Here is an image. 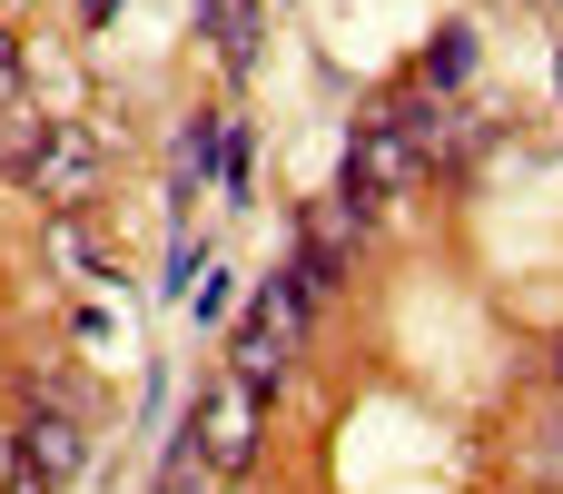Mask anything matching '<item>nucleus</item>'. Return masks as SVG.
<instances>
[{"instance_id":"6","label":"nucleus","mask_w":563,"mask_h":494,"mask_svg":"<svg viewBox=\"0 0 563 494\" xmlns=\"http://www.w3.org/2000/svg\"><path fill=\"white\" fill-rule=\"evenodd\" d=\"M89 188H99V139H89L79 119H59V139H49V158H40V178H30V198H49V208L69 218V208H79Z\"/></svg>"},{"instance_id":"7","label":"nucleus","mask_w":563,"mask_h":494,"mask_svg":"<svg viewBox=\"0 0 563 494\" xmlns=\"http://www.w3.org/2000/svg\"><path fill=\"white\" fill-rule=\"evenodd\" d=\"M49 139H59V109H0V178L10 188H30L40 178V158H49Z\"/></svg>"},{"instance_id":"5","label":"nucleus","mask_w":563,"mask_h":494,"mask_svg":"<svg viewBox=\"0 0 563 494\" xmlns=\"http://www.w3.org/2000/svg\"><path fill=\"white\" fill-rule=\"evenodd\" d=\"M79 455H89V436H79V416H69V406H30V416H20V465L40 475V494L69 485V475H79Z\"/></svg>"},{"instance_id":"13","label":"nucleus","mask_w":563,"mask_h":494,"mask_svg":"<svg viewBox=\"0 0 563 494\" xmlns=\"http://www.w3.org/2000/svg\"><path fill=\"white\" fill-rule=\"evenodd\" d=\"M109 10H119V0H79V20H89V30H109Z\"/></svg>"},{"instance_id":"4","label":"nucleus","mask_w":563,"mask_h":494,"mask_svg":"<svg viewBox=\"0 0 563 494\" xmlns=\"http://www.w3.org/2000/svg\"><path fill=\"white\" fill-rule=\"evenodd\" d=\"M356 238H366V228H356V218H346L336 198H327V208H307V238H297V257H287V277H297V297H307V307H317V297H327V287L346 277Z\"/></svg>"},{"instance_id":"9","label":"nucleus","mask_w":563,"mask_h":494,"mask_svg":"<svg viewBox=\"0 0 563 494\" xmlns=\"http://www.w3.org/2000/svg\"><path fill=\"white\" fill-rule=\"evenodd\" d=\"M198 20L218 30V59L228 69H257V0H198Z\"/></svg>"},{"instance_id":"14","label":"nucleus","mask_w":563,"mask_h":494,"mask_svg":"<svg viewBox=\"0 0 563 494\" xmlns=\"http://www.w3.org/2000/svg\"><path fill=\"white\" fill-rule=\"evenodd\" d=\"M544 475H554V494H563V436H554V446H544Z\"/></svg>"},{"instance_id":"1","label":"nucleus","mask_w":563,"mask_h":494,"mask_svg":"<svg viewBox=\"0 0 563 494\" xmlns=\"http://www.w3.org/2000/svg\"><path fill=\"white\" fill-rule=\"evenodd\" d=\"M416 178H426V149L406 139V119H396V109H376V119H356V139H346V168H336V208L366 228V218L406 208V198H416Z\"/></svg>"},{"instance_id":"2","label":"nucleus","mask_w":563,"mask_h":494,"mask_svg":"<svg viewBox=\"0 0 563 494\" xmlns=\"http://www.w3.org/2000/svg\"><path fill=\"white\" fill-rule=\"evenodd\" d=\"M257 436H267V396L257 386H238V376H218L198 406H188V455H198V475L208 485H238L247 465H257Z\"/></svg>"},{"instance_id":"8","label":"nucleus","mask_w":563,"mask_h":494,"mask_svg":"<svg viewBox=\"0 0 563 494\" xmlns=\"http://www.w3.org/2000/svg\"><path fill=\"white\" fill-rule=\"evenodd\" d=\"M218 158H228V129H218V119L198 109V119L178 129V158H168V198H188L198 178H218Z\"/></svg>"},{"instance_id":"10","label":"nucleus","mask_w":563,"mask_h":494,"mask_svg":"<svg viewBox=\"0 0 563 494\" xmlns=\"http://www.w3.org/2000/svg\"><path fill=\"white\" fill-rule=\"evenodd\" d=\"M465 69H475V30H465V20H445V30H435V50H426V89L445 99Z\"/></svg>"},{"instance_id":"12","label":"nucleus","mask_w":563,"mask_h":494,"mask_svg":"<svg viewBox=\"0 0 563 494\" xmlns=\"http://www.w3.org/2000/svg\"><path fill=\"white\" fill-rule=\"evenodd\" d=\"M0 109H20V40L0 30Z\"/></svg>"},{"instance_id":"15","label":"nucleus","mask_w":563,"mask_h":494,"mask_svg":"<svg viewBox=\"0 0 563 494\" xmlns=\"http://www.w3.org/2000/svg\"><path fill=\"white\" fill-rule=\"evenodd\" d=\"M554 366H563V356H554Z\"/></svg>"},{"instance_id":"11","label":"nucleus","mask_w":563,"mask_h":494,"mask_svg":"<svg viewBox=\"0 0 563 494\" xmlns=\"http://www.w3.org/2000/svg\"><path fill=\"white\" fill-rule=\"evenodd\" d=\"M49 257H59V267H79V277H99V248L79 238V218H59V228H49Z\"/></svg>"},{"instance_id":"3","label":"nucleus","mask_w":563,"mask_h":494,"mask_svg":"<svg viewBox=\"0 0 563 494\" xmlns=\"http://www.w3.org/2000/svg\"><path fill=\"white\" fill-rule=\"evenodd\" d=\"M297 327H307V297H297V277L277 267L257 297H247V317H238V347H228V376L238 386H277V366H287V347H297Z\"/></svg>"}]
</instances>
